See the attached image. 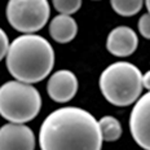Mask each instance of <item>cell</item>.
Masks as SVG:
<instances>
[{"instance_id": "obj_1", "label": "cell", "mask_w": 150, "mask_h": 150, "mask_svg": "<svg viewBox=\"0 0 150 150\" xmlns=\"http://www.w3.org/2000/svg\"><path fill=\"white\" fill-rule=\"evenodd\" d=\"M102 142L96 118L76 106L52 111L39 131L40 150H101Z\"/></svg>"}, {"instance_id": "obj_2", "label": "cell", "mask_w": 150, "mask_h": 150, "mask_svg": "<svg viewBox=\"0 0 150 150\" xmlns=\"http://www.w3.org/2000/svg\"><path fill=\"white\" fill-rule=\"evenodd\" d=\"M5 64L16 80L35 84L53 70L54 51L45 38L38 34H22L9 44Z\"/></svg>"}, {"instance_id": "obj_3", "label": "cell", "mask_w": 150, "mask_h": 150, "mask_svg": "<svg viewBox=\"0 0 150 150\" xmlns=\"http://www.w3.org/2000/svg\"><path fill=\"white\" fill-rule=\"evenodd\" d=\"M100 91L114 106H129L142 92V74L131 62L119 61L109 65L100 75Z\"/></svg>"}, {"instance_id": "obj_4", "label": "cell", "mask_w": 150, "mask_h": 150, "mask_svg": "<svg viewBox=\"0 0 150 150\" xmlns=\"http://www.w3.org/2000/svg\"><path fill=\"white\" fill-rule=\"evenodd\" d=\"M42 109V96L33 84L9 80L0 86V115L9 123L25 124Z\"/></svg>"}, {"instance_id": "obj_5", "label": "cell", "mask_w": 150, "mask_h": 150, "mask_svg": "<svg viewBox=\"0 0 150 150\" xmlns=\"http://www.w3.org/2000/svg\"><path fill=\"white\" fill-rule=\"evenodd\" d=\"M5 16L18 33L35 34L48 22L51 7L48 0H9Z\"/></svg>"}, {"instance_id": "obj_6", "label": "cell", "mask_w": 150, "mask_h": 150, "mask_svg": "<svg viewBox=\"0 0 150 150\" xmlns=\"http://www.w3.org/2000/svg\"><path fill=\"white\" fill-rule=\"evenodd\" d=\"M128 124L137 145L144 150H150V91L135 102Z\"/></svg>"}, {"instance_id": "obj_7", "label": "cell", "mask_w": 150, "mask_h": 150, "mask_svg": "<svg viewBox=\"0 0 150 150\" xmlns=\"http://www.w3.org/2000/svg\"><path fill=\"white\" fill-rule=\"evenodd\" d=\"M35 135L26 124L7 123L0 127V150H35Z\"/></svg>"}, {"instance_id": "obj_8", "label": "cell", "mask_w": 150, "mask_h": 150, "mask_svg": "<svg viewBox=\"0 0 150 150\" xmlns=\"http://www.w3.org/2000/svg\"><path fill=\"white\" fill-rule=\"evenodd\" d=\"M78 92V78L70 70L53 73L47 83V93L54 102L65 104L74 98Z\"/></svg>"}, {"instance_id": "obj_9", "label": "cell", "mask_w": 150, "mask_h": 150, "mask_svg": "<svg viewBox=\"0 0 150 150\" xmlns=\"http://www.w3.org/2000/svg\"><path fill=\"white\" fill-rule=\"evenodd\" d=\"M139 38L128 26H118L112 29L106 39V48L117 57L131 56L137 49Z\"/></svg>"}, {"instance_id": "obj_10", "label": "cell", "mask_w": 150, "mask_h": 150, "mask_svg": "<svg viewBox=\"0 0 150 150\" xmlns=\"http://www.w3.org/2000/svg\"><path fill=\"white\" fill-rule=\"evenodd\" d=\"M49 34L60 44L70 43L78 34V23L71 16L57 14L49 22Z\"/></svg>"}, {"instance_id": "obj_11", "label": "cell", "mask_w": 150, "mask_h": 150, "mask_svg": "<svg viewBox=\"0 0 150 150\" xmlns=\"http://www.w3.org/2000/svg\"><path fill=\"white\" fill-rule=\"evenodd\" d=\"M98 127L101 131V136L104 141L112 142L120 139L123 129H122V124L117 118L111 117V115H105L98 120Z\"/></svg>"}, {"instance_id": "obj_12", "label": "cell", "mask_w": 150, "mask_h": 150, "mask_svg": "<svg viewBox=\"0 0 150 150\" xmlns=\"http://www.w3.org/2000/svg\"><path fill=\"white\" fill-rule=\"evenodd\" d=\"M110 4L117 14L131 17L142 9L144 0H110Z\"/></svg>"}, {"instance_id": "obj_13", "label": "cell", "mask_w": 150, "mask_h": 150, "mask_svg": "<svg viewBox=\"0 0 150 150\" xmlns=\"http://www.w3.org/2000/svg\"><path fill=\"white\" fill-rule=\"evenodd\" d=\"M52 3L58 13L67 16L76 13L82 7V0H52Z\"/></svg>"}, {"instance_id": "obj_14", "label": "cell", "mask_w": 150, "mask_h": 150, "mask_svg": "<svg viewBox=\"0 0 150 150\" xmlns=\"http://www.w3.org/2000/svg\"><path fill=\"white\" fill-rule=\"evenodd\" d=\"M139 31L140 34L145 38V39H150V14L145 13L140 17L139 20Z\"/></svg>"}, {"instance_id": "obj_15", "label": "cell", "mask_w": 150, "mask_h": 150, "mask_svg": "<svg viewBox=\"0 0 150 150\" xmlns=\"http://www.w3.org/2000/svg\"><path fill=\"white\" fill-rule=\"evenodd\" d=\"M9 44H11V43H9L7 33L0 27V61H1L3 58H5V56H7Z\"/></svg>"}, {"instance_id": "obj_16", "label": "cell", "mask_w": 150, "mask_h": 150, "mask_svg": "<svg viewBox=\"0 0 150 150\" xmlns=\"http://www.w3.org/2000/svg\"><path fill=\"white\" fill-rule=\"evenodd\" d=\"M142 88L150 91V70L142 75Z\"/></svg>"}, {"instance_id": "obj_17", "label": "cell", "mask_w": 150, "mask_h": 150, "mask_svg": "<svg viewBox=\"0 0 150 150\" xmlns=\"http://www.w3.org/2000/svg\"><path fill=\"white\" fill-rule=\"evenodd\" d=\"M144 3H145L146 8H148V12H149V14H150V0H144Z\"/></svg>"}]
</instances>
